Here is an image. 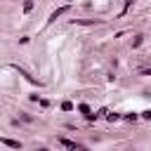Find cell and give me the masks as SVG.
Here are the masks:
<instances>
[{"label": "cell", "instance_id": "cell-2", "mask_svg": "<svg viewBox=\"0 0 151 151\" xmlns=\"http://www.w3.org/2000/svg\"><path fill=\"white\" fill-rule=\"evenodd\" d=\"M66 9H68V7H59V9H57V12H52V17H50V21H54V19H57V17H61V14H64V12H66Z\"/></svg>", "mask_w": 151, "mask_h": 151}, {"label": "cell", "instance_id": "cell-4", "mask_svg": "<svg viewBox=\"0 0 151 151\" xmlns=\"http://www.w3.org/2000/svg\"><path fill=\"white\" fill-rule=\"evenodd\" d=\"M40 151H47V149H40Z\"/></svg>", "mask_w": 151, "mask_h": 151}, {"label": "cell", "instance_id": "cell-1", "mask_svg": "<svg viewBox=\"0 0 151 151\" xmlns=\"http://www.w3.org/2000/svg\"><path fill=\"white\" fill-rule=\"evenodd\" d=\"M61 144H64L66 149H73V151H87L83 144H76V142H71V139H64V137H61Z\"/></svg>", "mask_w": 151, "mask_h": 151}, {"label": "cell", "instance_id": "cell-3", "mask_svg": "<svg viewBox=\"0 0 151 151\" xmlns=\"http://www.w3.org/2000/svg\"><path fill=\"white\" fill-rule=\"evenodd\" d=\"M2 144L12 146V149H21V144H19V142H14V139H2Z\"/></svg>", "mask_w": 151, "mask_h": 151}]
</instances>
